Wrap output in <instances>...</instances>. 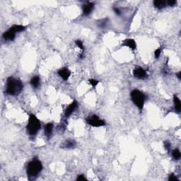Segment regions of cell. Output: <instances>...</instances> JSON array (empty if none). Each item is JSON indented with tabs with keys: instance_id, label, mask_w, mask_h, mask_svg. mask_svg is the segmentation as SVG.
<instances>
[{
	"instance_id": "277c9868",
	"label": "cell",
	"mask_w": 181,
	"mask_h": 181,
	"mask_svg": "<svg viewBox=\"0 0 181 181\" xmlns=\"http://www.w3.org/2000/svg\"><path fill=\"white\" fill-rule=\"evenodd\" d=\"M131 100L133 103L138 108L139 110L143 108L145 102L146 100V96L143 92L140 91L138 89H134L131 92L130 94Z\"/></svg>"
},
{
	"instance_id": "9c48e42d",
	"label": "cell",
	"mask_w": 181,
	"mask_h": 181,
	"mask_svg": "<svg viewBox=\"0 0 181 181\" xmlns=\"http://www.w3.org/2000/svg\"><path fill=\"white\" fill-rule=\"evenodd\" d=\"M57 74L64 81H67L71 75V72L67 67H63V68H61L60 70H59Z\"/></svg>"
},
{
	"instance_id": "6da1fadb",
	"label": "cell",
	"mask_w": 181,
	"mask_h": 181,
	"mask_svg": "<svg viewBox=\"0 0 181 181\" xmlns=\"http://www.w3.org/2000/svg\"><path fill=\"white\" fill-rule=\"evenodd\" d=\"M23 89V84L19 78L10 76L6 80V93L9 96H18L22 92Z\"/></svg>"
},
{
	"instance_id": "7402d4cb",
	"label": "cell",
	"mask_w": 181,
	"mask_h": 181,
	"mask_svg": "<svg viewBox=\"0 0 181 181\" xmlns=\"http://www.w3.org/2000/svg\"><path fill=\"white\" fill-rule=\"evenodd\" d=\"M176 4H177V1L175 0H169L168 1H166V4L170 6H174L176 5Z\"/></svg>"
},
{
	"instance_id": "d6986e66",
	"label": "cell",
	"mask_w": 181,
	"mask_h": 181,
	"mask_svg": "<svg viewBox=\"0 0 181 181\" xmlns=\"http://www.w3.org/2000/svg\"><path fill=\"white\" fill-rule=\"evenodd\" d=\"M75 44L77 45L78 47H79V49H81V50L84 51V44H83L82 41H80V40H76V41H75Z\"/></svg>"
},
{
	"instance_id": "484cf974",
	"label": "cell",
	"mask_w": 181,
	"mask_h": 181,
	"mask_svg": "<svg viewBox=\"0 0 181 181\" xmlns=\"http://www.w3.org/2000/svg\"><path fill=\"white\" fill-rule=\"evenodd\" d=\"M76 180L77 181H84L86 180V178H85V176L84 175H78L77 178H76Z\"/></svg>"
},
{
	"instance_id": "8fae6325",
	"label": "cell",
	"mask_w": 181,
	"mask_h": 181,
	"mask_svg": "<svg viewBox=\"0 0 181 181\" xmlns=\"http://www.w3.org/2000/svg\"><path fill=\"white\" fill-rule=\"evenodd\" d=\"M53 127L54 125L52 123H47L45 125L44 128V132H45V135L47 137V138L50 139L51 137H52V131H53Z\"/></svg>"
},
{
	"instance_id": "e0dca14e",
	"label": "cell",
	"mask_w": 181,
	"mask_h": 181,
	"mask_svg": "<svg viewBox=\"0 0 181 181\" xmlns=\"http://www.w3.org/2000/svg\"><path fill=\"white\" fill-rule=\"evenodd\" d=\"M11 28H12L13 30H14L16 33H20V32L25 30L26 27L22 25H14L13 26L11 27Z\"/></svg>"
},
{
	"instance_id": "30bf717a",
	"label": "cell",
	"mask_w": 181,
	"mask_h": 181,
	"mask_svg": "<svg viewBox=\"0 0 181 181\" xmlns=\"http://www.w3.org/2000/svg\"><path fill=\"white\" fill-rule=\"evenodd\" d=\"M94 7V4L92 2H88L82 5V12L84 16H89L92 12Z\"/></svg>"
},
{
	"instance_id": "cb8c5ba5",
	"label": "cell",
	"mask_w": 181,
	"mask_h": 181,
	"mask_svg": "<svg viewBox=\"0 0 181 181\" xmlns=\"http://www.w3.org/2000/svg\"><path fill=\"white\" fill-rule=\"evenodd\" d=\"M161 48L156 49L154 52L155 57H156V59H158V57H160V55H161Z\"/></svg>"
},
{
	"instance_id": "83f0119b",
	"label": "cell",
	"mask_w": 181,
	"mask_h": 181,
	"mask_svg": "<svg viewBox=\"0 0 181 181\" xmlns=\"http://www.w3.org/2000/svg\"><path fill=\"white\" fill-rule=\"evenodd\" d=\"M176 75H177V76H178V79L180 80L181 79V72H179L178 73L176 74Z\"/></svg>"
},
{
	"instance_id": "2e32d148",
	"label": "cell",
	"mask_w": 181,
	"mask_h": 181,
	"mask_svg": "<svg viewBox=\"0 0 181 181\" xmlns=\"http://www.w3.org/2000/svg\"><path fill=\"white\" fill-rule=\"evenodd\" d=\"M166 1L164 0H155L153 1V6L158 9H162L166 6Z\"/></svg>"
},
{
	"instance_id": "4316f807",
	"label": "cell",
	"mask_w": 181,
	"mask_h": 181,
	"mask_svg": "<svg viewBox=\"0 0 181 181\" xmlns=\"http://www.w3.org/2000/svg\"><path fill=\"white\" fill-rule=\"evenodd\" d=\"M113 10H114V12L115 14H117V15H121V11L120 9H119V8H116V7H114L113 8Z\"/></svg>"
},
{
	"instance_id": "9a60e30c",
	"label": "cell",
	"mask_w": 181,
	"mask_h": 181,
	"mask_svg": "<svg viewBox=\"0 0 181 181\" xmlns=\"http://www.w3.org/2000/svg\"><path fill=\"white\" fill-rule=\"evenodd\" d=\"M173 103L175 110L178 113H180L181 110V102L180 98L175 95L173 96Z\"/></svg>"
},
{
	"instance_id": "ffe728a7",
	"label": "cell",
	"mask_w": 181,
	"mask_h": 181,
	"mask_svg": "<svg viewBox=\"0 0 181 181\" xmlns=\"http://www.w3.org/2000/svg\"><path fill=\"white\" fill-rule=\"evenodd\" d=\"M108 21V19H103V20H100V23H98V26L100 27V28H104V27L107 25Z\"/></svg>"
},
{
	"instance_id": "603a6c76",
	"label": "cell",
	"mask_w": 181,
	"mask_h": 181,
	"mask_svg": "<svg viewBox=\"0 0 181 181\" xmlns=\"http://www.w3.org/2000/svg\"><path fill=\"white\" fill-rule=\"evenodd\" d=\"M163 144H164L165 149H166L168 151H170V149H171V143H170L169 141H165V142H163Z\"/></svg>"
},
{
	"instance_id": "ba28073f",
	"label": "cell",
	"mask_w": 181,
	"mask_h": 181,
	"mask_svg": "<svg viewBox=\"0 0 181 181\" xmlns=\"http://www.w3.org/2000/svg\"><path fill=\"white\" fill-rule=\"evenodd\" d=\"M16 33H17L10 28L7 31L3 33L2 38L5 41H13L16 38Z\"/></svg>"
},
{
	"instance_id": "8992f818",
	"label": "cell",
	"mask_w": 181,
	"mask_h": 181,
	"mask_svg": "<svg viewBox=\"0 0 181 181\" xmlns=\"http://www.w3.org/2000/svg\"><path fill=\"white\" fill-rule=\"evenodd\" d=\"M133 75L134 77L139 78V79H144L147 76L145 70L139 66L134 67V70H133Z\"/></svg>"
},
{
	"instance_id": "ac0fdd59",
	"label": "cell",
	"mask_w": 181,
	"mask_h": 181,
	"mask_svg": "<svg viewBox=\"0 0 181 181\" xmlns=\"http://www.w3.org/2000/svg\"><path fill=\"white\" fill-rule=\"evenodd\" d=\"M172 156H173V158H174V160H175V161H178V160H180V158L181 157V153H180V150L178 149H174L173 151H172Z\"/></svg>"
},
{
	"instance_id": "5b68a950",
	"label": "cell",
	"mask_w": 181,
	"mask_h": 181,
	"mask_svg": "<svg viewBox=\"0 0 181 181\" xmlns=\"http://www.w3.org/2000/svg\"><path fill=\"white\" fill-rule=\"evenodd\" d=\"M86 121L88 125L94 127H102V126L105 125V123L104 120L100 119L96 115H93L91 116H89V118H86Z\"/></svg>"
},
{
	"instance_id": "4fadbf2b",
	"label": "cell",
	"mask_w": 181,
	"mask_h": 181,
	"mask_svg": "<svg viewBox=\"0 0 181 181\" xmlns=\"http://www.w3.org/2000/svg\"><path fill=\"white\" fill-rule=\"evenodd\" d=\"M76 146V142L73 139H67L65 142V143L62 145V148L65 149H74Z\"/></svg>"
},
{
	"instance_id": "44dd1931",
	"label": "cell",
	"mask_w": 181,
	"mask_h": 181,
	"mask_svg": "<svg viewBox=\"0 0 181 181\" xmlns=\"http://www.w3.org/2000/svg\"><path fill=\"white\" fill-rule=\"evenodd\" d=\"M89 83H90L93 87H96L98 84V81L95 79V78H91V79H89Z\"/></svg>"
},
{
	"instance_id": "d4e9b609",
	"label": "cell",
	"mask_w": 181,
	"mask_h": 181,
	"mask_svg": "<svg viewBox=\"0 0 181 181\" xmlns=\"http://www.w3.org/2000/svg\"><path fill=\"white\" fill-rule=\"evenodd\" d=\"M169 180L170 181H178L179 180L177 178V177L174 175L173 173L171 174V175H169Z\"/></svg>"
},
{
	"instance_id": "5bb4252c",
	"label": "cell",
	"mask_w": 181,
	"mask_h": 181,
	"mask_svg": "<svg viewBox=\"0 0 181 181\" xmlns=\"http://www.w3.org/2000/svg\"><path fill=\"white\" fill-rule=\"evenodd\" d=\"M30 85L33 86V89H38L41 84V78L38 76H35L30 79Z\"/></svg>"
},
{
	"instance_id": "3957f363",
	"label": "cell",
	"mask_w": 181,
	"mask_h": 181,
	"mask_svg": "<svg viewBox=\"0 0 181 181\" xmlns=\"http://www.w3.org/2000/svg\"><path fill=\"white\" fill-rule=\"evenodd\" d=\"M41 128V123L36 115L30 114L26 126L27 132L30 136H36Z\"/></svg>"
},
{
	"instance_id": "7a4b0ae2",
	"label": "cell",
	"mask_w": 181,
	"mask_h": 181,
	"mask_svg": "<svg viewBox=\"0 0 181 181\" xmlns=\"http://www.w3.org/2000/svg\"><path fill=\"white\" fill-rule=\"evenodd\" d=\"M43 170V164L39 160L34 158L26 166V173L30 179L35 178L39 175Z\"/></svg>"
},
{
	"instance_id": "52a82bcc",
	"label": "cell",
	"mask_w": 181,
	"mask_h": 181,
	"mask_svg": "<svg viewBox=\"0 0 181 181\" xmlns=\"http://www.w3.org/2000/svg\"><path fill=\"white\" fill-rule=\"evenodd\" d=\"M77 107H78V102L74 100V101H72V103L71 104H70V105L67 107L66 110H65V117H66V118L70 117V115L72 114L76 110V109L77 108Z\"/></svg>"
},
{
	"instance_id": "7c38bea8",
	"label": "cell",
	"mask_w": 181,
	"mask_h": 181,
	"mask_svg": "<svg viewBox=\"0 0 181 181\" xmlns=\"http://www.w3.org/2000/svg\"><path fill=\"white\" fill-rule=\"evenodd\" d=\"M123 45L127 46V47H129L130 49H132V50H134L137 47V43H136L134 39H126L123 41Z\"/></svg>"
}]
</instances>
